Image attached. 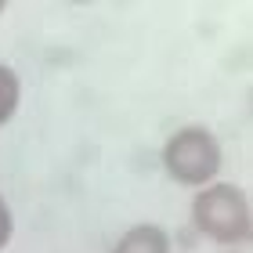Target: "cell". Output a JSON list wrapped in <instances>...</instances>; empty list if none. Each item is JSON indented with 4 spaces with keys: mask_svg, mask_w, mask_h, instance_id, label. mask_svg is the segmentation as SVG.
Returning a JSON list of instances; mask_svg holds the SVG:
<instances>
[{
    "mask_svg": "<svg viewBox=\"0 0 253 253\" xmlns=\"http://www.w3.org/2000/svg\"><path fill=\"white\" fill-rule=\"evenodd\" d=\"M0 11H4V4H0Z\"/></svg>",
    "mask_w": 253,
    "mask_h": 253,
    "instance_id": "cell-6",
    "label": "cell"
},
{
    "mask_svg": "<svg viewBox=\"0 0 253 253\" xmlns=\"http://www.w3.org/2000/svg\"><path fill=\"white\" fill-rule=\"evenodd\" d=\"M192 221L221 246H239L253 232V210L239 185H206L192 203Z\"/></svg>",
    "mask_w": 253,
    "mask_h": 253,
    "instance_id": "cell-1",
    "label": "cell"
},
{
    "mask_svg": "<svg viewBox=\"0 0 253 253\" xmlns=\"http://www.w3.org/2000/svg\"><path fill=\"white\" fill-rule=\"evenodd\" d=\"M18 98H22V87H18V76L15 69L0 65V126H4L18 109Z\"/></svg>",
    "mask_w": 253,
    "mask_h": 253,
    "instance_id": "cell-4",
    "label": "cell"
},
{
    "mask_svg": "<svg viewBox=\"0 0 253 253\" xmlns=\"http://www.w3.org/2000/svg\"><path fill=\"white\" fill-rule=\"evenodd\" d=\"M163 167L177 185L206 188L221 170V145L206 126H185L167 141Z\"/></svg>",
    "mask_w": 253,
    "mask_h": 253,
    "instance_id": "cell-2",
    "label": "cell"
},
{
    "mask_svg": "<svg viewBox=\"0 0 253 253\" xmlns=\"http://www.w3.org/2000/svg\"><path fill=\"white\" fill-rule=\"evenodd\" d=\"M112 253H170V235L159 224H137L120 235Z\"/></svg>",
    "mask_w": 253,
    "mask_h": 253,
    "instance_id": "cell-3",
    "label": "cell"
},
{
    "mask_svg": "<svg viewBox=\"0 0 253 253\" xmlns=\"http://www.w3.org/2000/svg\"><path fill=\"white\" fill-rule=\"evenodd\" d=\"M11 232H15V221H11V206L0 199V250L11 243Z\"/></svg>",
    "mask_w": 253,
    "mask_h": 253,
    "instance_id": "cell-5",
    "label": "cell"
}]
</instances>
